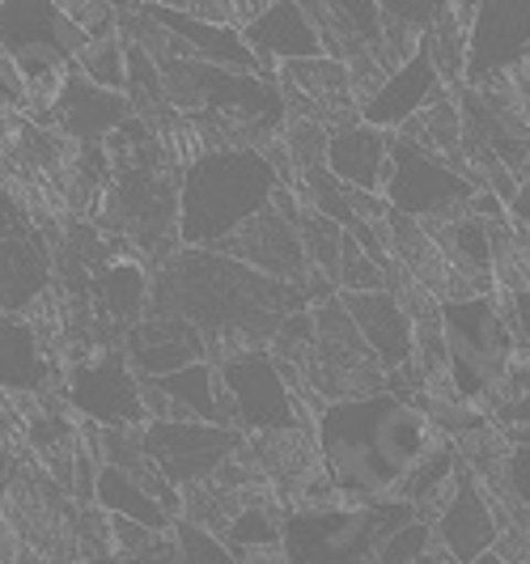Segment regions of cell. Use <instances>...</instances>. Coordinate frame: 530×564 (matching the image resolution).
<instances>
[{"instance_id":"cell-1","label":"cell","mask_w":530,"mask_h":564,"mask_svg":"<svg viewBox=\"0 0 530 564\" xmlns=\"http://www.w3.org/2000/svg\"><path fill=\"white\" fill-rule=\"evenodd\" d=\"M314 433L323 476L335 497L361 509L399 501L408 476L442 446V429L433 416L399 391L323 403Z\"/></svg>"},{"instance_id":"cell-2","label":"cell","mask_w":530,"mask_h":564,"mask_svg":"<svg viewBox=\"0 0 530 564\" xmlns=\"http://www.w3.org/2000/svg\"><path fill=\"white\" fill-rule=\"evenodd\" d=\"M298 284L272 281L221 251H183L158 276V311L187 318L204 344H234V352L272 344L280 323L302 311Z\"/></svg>"},{"instance_id":"cell-3","label":"cell","mask_w":530,"mask_h":564,"mask_svg":"<svg viewBox=\"0 0 530 564\" xmlns=\"http://www.w3.org/2000/svg\"><path fill=\"white\" fill-rule=\"evenodd\" d=\"M280 196V170L263 149H204L179 174V238L221 251Z\"/></svg>"},{"instance_id":"cell-4","label":"cell","mask_w":530,"mask_h":564,"mask_svg":"<svg viewBox=\"0 0 530 564\" xmlns=\"http://www.w3.org/2000/svg\"><path fill=\"white\" fill-rule=\"evenodd\" d=\"M166 107H179L204 123V132H234L238 149H251L255 137H272L284 123V94L272 77L263 73H238V68H217L204 59L162 56L158 59ZM259 149V144H255Z\"/></svg>"},{"instance_id":"cell-5","label":"cell","mask_w":530,"mask_h":564,"mask_svg":"<svg viewBox=\"0 0 530 564\" xmlns=\"http://www.w3.org/2000/svg\"><path fill=\"white\" fill-rule=\"evenodd\" d=\"M442 336H446V373L454 382V395L467 408L501 399L505 373L518 357L509 311L497 302V293L475 297H437Z\"/></svg>"},{"instance_id":"cell-6","label":"cell","mask_w":530,"mask_h":564,"mask_svg":"<svg viewBox=\"0 0 530 564\" xmlns=\"http://www.w3.org/2000/svg\"><path fill=\"white\" fill-rule=\"evenodd\" d=\"M417 522V509L391 501V506H318L298 509L284 518L280 552L284 564H369L378 543L394 535L399 527Z\"/></svg>"},{"instance_id":"cell-7","label":"cell","mask_w":530,"mask_h":564,"mask_svg":"<svg viewBox=\"0 0 530 564\" xmlns=\"http://www.w3.org/2000/svg\"><path fill=\"white\" fill-rule=\"evenodd\" d=\"M89 43L64 4L47 0H4L0 4V56L18 73V82L39 89V85L64 77L82 47Z\"/></svg>"},{"instance_id":"cell-8","label":"cell","mask_w":530,"mask_h":564,"mask_svg":"<svg viewBox=\"0 0 530 564\" xmlns=\"http://www.w3.org/2000/svg\"><path fill=\"white\" fill-rule=\"evenodd\" d=\"M217 387L225 395V412L238 433H298L302 429V408L293 399L289 373L268 348H247V352H225L217 366Z\"/></svg>"},{"instance_id":"cell-9","label":"cell","mask_w":530,"mask_h":564,"mask_svg":"<svg viewBox=\"0 0 530 564\" xmlns=\"http://www.w3.org/2000/svg\"><path fill=\"white\" fill-rule=\"evenodd\" d=\"M472 178L458 166H450L446 158L420 149L408 137H391V170H387V187L382 199L394 217L403 221H446L467 213L475 199Z\"/></svg>"},{"instance_id":"cell-10","label":"cell","mask_w":530,"mask_h":564,"mask_svg":"<svg viewBox=\"0 0 530 564\" xmlns=\"http://www.w3.org/2000/svg\"><path fill=\"white\" fill-rule=\"evenodd\" d=\"M140 446H144V467L158 471V484L196 488L229 467L234 451L242 446V433L199 421H149L140 433Z\"/></svg>"},{"instance_id":"cell-11","label":"cell","mask_w":530,"mask_h":564,"mask_svg":"<svg viewBox=\"0 0 530 564\" xmlns=\"http://www.w3.org/2000/svg\"><path fill=\"white\" fill-rule=\"evenodd\" d=\"M56 281V259L52 242L30 217V208L0 187V311L18 314L30 311Z\"/></svg>"},{"instance_id":"cell-12","label":"cell","mask_w":530,"mask_h":564,"mask_svg":"<svg viewBox=\"0 0 530 564\" xmlns=\"http://www.w3.org/2000/svg\"><path fill=\"white\" fill-rule=\"evenodd\" d=\"M64 395L82 416H89L102 429H140V424H149L144 382L132 373L123 352L89 357L82 366H73Z\"/></svg>"},{"instance_id":"cell-13","label":"cell","mask_w":530,"mask_h":564,"mask_svg":"<svg viewBox=\"0 0 530 564\" xmlns=\"http://www.w3.org/2000/svg\"><path fill=\"white\" fill-rule=\"evenodd\" d=\"M530 59V4H472V26H467V73L463 85H501L509 73H518Z\"/></svg>"},{"instance_id":"cell-14","label":"cell","mask_w":530,"mask_h":564,"mask_svg":"<svg viewBox=\"0 0 530 564\" xmlns=\"http://www.w3.org/2000/svg\"><path fill=\"white\" fill-rule=\"evenodd\" d=\"M433 539L454 564H475L501 543V518L475 471H458L446 488V506L433 522Z\"/></svg>"},{"instance_id":"cell-15","label":"cell","mask_w":530,"mask_h":564,"mask_svg":"<svg viewBox=\"0 0 530 564\" xmlns=\"http://www.w3.org/2000/svg\"><path fill=\"white\" fill-rule=\"evenodd\" d=\"M446 98H450V85L442 82L437 64H433L424 39H420V47L412 52V59L399 64L391 77L374 89V98L361 107V123L394 137V132H403L417 115L433 111V107L446 102Z\"/></svg>"},{"instance_id":"cell-16","label":"cell","mask_w":530,"mask_h":564,"mask_svg":"<svg viewBox=\"0 0 530 564\" xmlns=\"http://www.w3.org/2000/svg\"><path fill=\"white\" fill-rule=\"evenodd\" d=\"M339 306L348 311L353 327L369 357L378 361L382 373H403L417 357V323L412 311L403 306V297H394L391 289L378 293H339Z\"/></svg>"},{"instance_id":"cell-17","label":"cell","mask_w":530,"mask_h":564,"mask_svg":"<svg viewBox=\"0 0 530 564\" xmlns=\"http://www.w3.org/2000/svg\"><path fill=\"white\" fill-rule=\"evenodd\" d=\"M242 43H247L251 56L268 68V77H272V64H310V59H327L323 30H318V22H314L310 4H293V0L259 4V13L242 26Z\"/></svg>"},{"instance_id":"cell-18","label":"cell","mask_w":530,"mask_h":564,"mask_svg":"<svg viewBox=\"0 0 530 564\" xmlns=\"http://www.w3.org/2000/svg\"><path fill=\"white\" fill-rule=\"evenodd\" d=\"M115 208L132 238L153 242V234H162L166 226L179 229V183H170L158 170V158H128L119 166Z\"/></svg>"},{"instance_id":"cell-19","label":"cell","mask_w":530,"mask_h":564,"mask_svg":"<svg viewBox=\"0 0 530 564\" xmlns=\"http://www.w3.org/2000/svg\"><path fill=\"white\" fill-rule=\"evenodd\" d=\"M123 357H128V366L140 382H153V378H166L174 369L204 361V339L187 318L153 306L128 332V352Z\"/></svg>"},{"instance_id":"cell-20","label":"cell","mask_w":530,"mask_h":564,"mask_svg":"<svg viewBox=\"0 0 530 564\" xmlns=\"http://www.w3.org/2000/svg\"><path fill=\"white\" fill-rule=\"evenodd\" d=\"M323 170L332 174L344 192L357 196H382L387 170H391V137L369 128V123H344L327 137Z\"/></svg>"},{"instance_id":"cell-21","label":"cell","mask_w":530,"mask_h":564,"mask_svg":"<svg viewBox=\"0 0 530 564\" xmlns=\"http://www.w3.org/2000/svg\"><path fill=\"white\" fill-rule=\"evenodd\" d=\"M52 115H56L60 132H68V137H77L85 144H98L107 141V137H115L128 123L132 98L128 94H111V89H98V85L85 82L82 73H68L60 82Z\"/></svg>"},{"instance_id":"cell-22","label":"cell","mask_w":530,"mask_h":564,"mask_svg":"<svg viewBox=\"0 0 530 564\" xmlns=\"http://www.w3.org/2000/svg\"><path fill=\"white\" fill-rule=\"evenodd\" d=\"M144 399H149V408L162 399V416L158 421H199L234 429L229 412H225V395L217 387V366L213 361H196V366L174 369L166 378L144 382Z\"/></svg>"},{"instance_id":"cell-23","label":"cell","mask_w":530,"mask_h":564,"mask_svg":"<svg viewBox=\"0 0 530 564\" xmlns=\"http://www.w3.org/2000/svg\"><path fill=\"white\" fill-rule=\"evenodd\" d=\"M94 501L107 509L119 522H137L149 535H166L174 527V513H170L158 492L149 484H140V476L115 467V463H102L98 467V480H94Z\"/></svg>"},{"instance_id":"cell-24","label":"cell","mask_w":530,"mask_h":564,"mask_svg":"<svg viewBox=\"0 0 530 564\" xmlns=\"http://www.w3.org/2000/svg\"><path fill=\"white\" fill-rule=\"evenodd\" d=\"M52 382V361L26 318L0 311V391L34 395Z\"/></svg>"},{"instance_id":"cell-25","label":"cell","mask_w":530,"mask_h":564,"mask_svg":"<svg viewBox=\"0 0 530 564\" xmlns=\"http://www.w3.org/2000/svg\"><path fill=\"white\" fill-rule=\"evenodd\" d=\"M280 539H284V522L268 506H242L221 527V543L238 561L255 552H280Z\"/></svg>"},{"instance_id":"cell-26","label":"cell","mask_w":530,"mask_h":564,"mask_svg":"<svg viewBox=\"0 0 530 564\" xmlns=\"http://www.w3.org/2000/svg\"><path fill=\"white\" fill-rule=\"evenodd\" d=\"M128 52L119 43V34L111 39H94L85 43L82 56H77V73L98 89H111V94H128Z\"/></svg>"},{"instance_id":"cell-27","label":"cell","mask_w":530,"mask_h":564,"mask_svg":"<svg viewBox=\"0 0 530 564\" xmlns=\"http://www.w3.org/2000/svg\"><path fill=\"white\" fill-rule=\"evenodd\" d=\"M335 284H339V293H378V289H387V268L374 254H365L361 242L348 234L344 238V254H339Z\"/></svg>"},{"instance_id":"cell-28","label":"cell","mask_w":530,"mask_h":564,"mask_svg":"<svg viewBox=\"0 0 530 564\" xmlns=\"http://www.w3.org/2000/svg\"><path fill=\"white\" fill-rule=\"evenodd\" d=\"M174 552H179V564H238V556L225 547L221 535H213L199 522H179Z\"/></svg>"},{"instance_id":"cell-29","label":"cell","mask_w":530,"mask_h":564,"mask_svg":"<svg viewBox=\"0 0 530 564\" xmlns=\"http://www.w3.org/2000/svg\"><path fill=\"white\" fill-rule=\"evenodd\" d=\"M429 543H433V527L429 522H408V527H399L394 535H387L378 543V552L369 556V564H417L424 552H429Z\"/></svg>"},{"instance_id":"cell-30","label":"cell","mask_w":530,"mask_h":564,"mask_svg":"<svg viewBox=\"0 0 530 564\" xmlns=\"http://www.w3.org/2000/svg\"><path fill=\"white\" fill-rule=\"evenodd\" d=\"M501 471H505V488L513 492V501H518L522 509H530V442L509 446Z\"/></svg>"},{"instance_id":"cell-31","label":"cell","mask_w":530,"mask_h":564,"mask_svg":"<svg viewBox=\"0 0 530 564\" xmlns=\"http://www.w3.org/2000/svg\"><path fill=\"white\" fill-rule=\"evenodd\" d=\"M505 311H509V323H513L518 361H527V366H530V289H522V293H509Z\"/></svg>"},{"instance_id":"cell-32","label":"cell","mask_w":530,"mask_h":564,"mask_svg":"<svg viewBox=\"0 0 530 564\" xmlns=\"http://www.w3.org/2000/svg\"><path fill=\"white\" fill-rule=\"evenodd\" d=\"M497 421H501V429H530V391L522 399L497 408Z\"/></svg>"},{"instance_id":"cell-33","label":"cell","mask_w":530,"mask_h":564,"mask_svg":"<svg viewBox=\"0 0 530 564\" xmlns=\"http://www.w3.org/2000/svg\"><path fill=\"white\" fill-rule=\"evenodd\" d=\"M509 221L530 234V178L527 183H518V192H513V199H509Z\"/></svg>"},{"instance_id":"cell-34","label":"cell","mask_w":530,"mask_h":564,"mask_svg":"<svg viewBox=\"0 0 530 564\" xmlns=\"http://www.w3.org/2000/svg\"><path fill=\"white\" fill-rule=\"evenodd\" d=\"M22 94V82H18V73L9 68V59L0 56V102H13Z\"/></svg>"},{"instance_id":"cell-35","label":"cell","mask_w":530,"mask_h":564,"mask_svg":"<svg viewBox=\"0 0 530 564\" xmlns=\"http://www.w3.org/2000/svg\"><path fill=\"white\" fill-rule=\"evenodd\" d=\"M417 564H454V561H450L446 552H424V556H420Z\"/></svg>"},{"instance_id":"cell-36","label":"cell","mask_w":530,"mask_h":564,"mask_svg":"<svg viewBox=\"0 0 530 564\" xmlns=\"http://www.w3.org/2000/svg\"><path fill=\"white\" fill-rule=\"evenodd\" d=\"M475 564H509V561H505V556H497V552H488V556H479Z\"/></svg>"}]
</instances>
